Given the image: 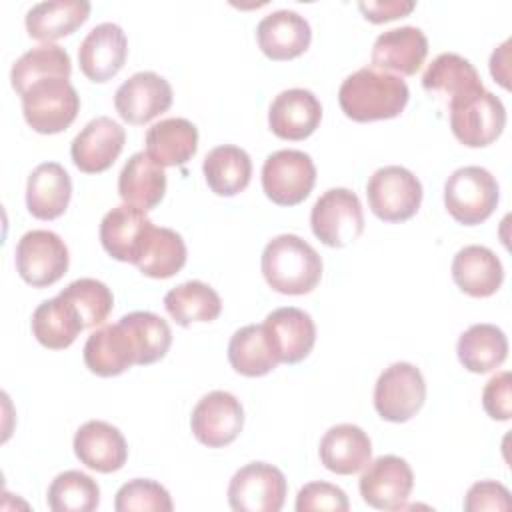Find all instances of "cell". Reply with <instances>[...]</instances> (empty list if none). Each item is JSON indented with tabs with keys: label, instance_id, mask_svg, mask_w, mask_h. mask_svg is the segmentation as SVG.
Listing matches in <instances>:
<instances>
[{
	"label": "cell",
	"instance_id": "836d02e7",
	"mask_svg": "<svg viewBox=\"0 0 512 512\" xmlns=\"http://www.w3.org/2000/svg\"><path fill=\"white\" fill-rule=\"evenodd\" d=\"M82 330L84 326L76 308L60 294L38 304L32 314V334L50 350L68 348Z\"/></svg>",
	"mask_w": 512,
	"mask_h": 512
},
{
	"label": "cell",
	"instance_id": "484cf974",
	"mask_svg": "<svg viewBox=\"0 0 512 512\" xmlns=\"http://www.w3.org/2000/svg\"><path fill=\"white\" fill-rule=\"evenodd\" d=\"M186 264V244L182 236L172 228H158L148 224L140 248L134 258V266L150 278H170L178 274Z\"/></svg>",
	"mask_w": 512,
	"mask_h": 512
},
{
	"label": "cell",
	"instance_id": "7a4b0ae2",
	"mask_svg": "<svg viewBox=\"0 0 512 512\" xmlns=\"http://www.w3.org/2000/svg\"><path fill=\"white\" fill-rule=\"evenodd\" d=\"M260 266L268 286L290 296L312 292L322 278L320 254L296 234L272 238L264 246Z\"/></svg>",
	"mask_w": 512,
	"mask_h": 512
},
{
	"label": "cell",
	"instance_id": "f1b7e54d",
	"mask_svg": "<svg viewBox=\"0 0 512 512\" xmlns=\"http://www.w3.org/2000/svg\"><path fill=\"white\" fill-rule=\"evenodd\" d=\"M422 86L430 94L444 98L446 104L484 88L480 74L470 64V60L454 52L438 54L430 62V66L422 76Z\"/></svg>",
	"mask_w": 512,
	"mask_h": 512
},
{
	"label": "cell",
	"instance_id": "9c48e42d",
	"mask_svg": "<svg viewBox=\"0 0 512 512\" xmlns=\"http://www.w3.org/2000/svg\"><path fill=\"white\" fill-rule=\"evenodd\" d=\"M424 400V376L410 362L390 364L376 380L374 408L382 420L406 422L424 406Z\"/></svg>",
	"mask_w": 512,
	"mask_h": 512
},
{
	"label": "cell",
	"instance_id": "6da1fadb",
	"mask_svg": "<svg viewBox=\"0 0 512 512\" xmlns=\"http://www.w3.org/2000/svg\"><path fill=\"white\" fill-rule=\"evenodd\" d=\"M410 90L400 76L376 68H360L346 76L338 90L342 112L354 122L388 120L402 114Z\"/></svg>",
	"mask_w": 512,
	"mask_h": 512
},
{
	"label": "cell",
	"instance_id": "8992f818",
	"mask_svg": "<svg viewBox=\"0 0 512 512\" xmlns=\"http://www.w3.org/2000/svg\"><path fill=\"white\" fill-rule=\"evenodd\" d=\"M368 206L384 222L410 220L422 204V184L404 166L378 168L366 186Z\"/></svg>",
	"mask_w": 512,
	"mask_h": 512
},
{
	"label": "cell",
	"instance_id": "277c9868",
	"mask_svg": "<svg viewBox=\"0 0 512 512\" xmlns=\"http://www.w3.org/2000/svg\"><path fill=\"white\" fill-rule=\"evenodd\" d=\"M80 96L68 78H44L22 94V112L38 134H58L78 116Z\"/></svg>",
	"mask_w": 512,
	"mask_h": 512
},
{
	"label": "cell",
	"instance_id": "8d00e7d4",
	"mask_svg": "<svg viewBox=\"0 0 512 512\" xmlns=\"http://www.w3.org/2000/svg\"><path fill=\"white\" fill-rule=\"evenodd\" d=\"M70 54L58 44H42L24 52L10 70L12 88L22 96L44 78H70Z\"/></svg>",
	"mask_w": 512,
	"mask_h": 512
},
{
	"label": "cell",
	"instance_id": "1f68e13d",
	"mask_svg": "<svg viewBox=\"0 0 512 512\" xmlns=\"http://www.w3.org/2000/svg\"><path fill=\"white\" fill-rule=\"evenodd\" d=\"M202 172L208 188L218 196H234L250 184L252 160L246 150L234 144L212 148L204 162Z\"/></svg>",
	"mask_w": 512,
	"mask_h": 512
},
{
	"label": "cell",
	"instance_id": "5bb4252c",
	"mask_svg": "<svg viewBox=\"0 0 512 512\" xmlns=\"http://www.w3.org/2000/svg\"><path fill=\"white\" fill-rule=\"evenodd\" d=\"M114 106L124 122L148 124L172 106V86L156 72H136L116 90Z\"/></svg>",
	"mask_w": 512,
	"mask_h": 512
},
{
	"label": "cell",
	"instance_id": "d6986e66",
	"mask_svg": "<svg viewBox=\"0 0 512 512\" xmlns=\"http://www.w3.org/2000/svg\"><path fill=\"white\" fill-rule=\"evenodd\" d=\"M322 120V104L306 88L282 90L270 104L268 126L282 140L308 138Z\"/></svg>",
	"mask_w": 512,
	"mask_h": 512
},
{
	"label": "cell",
	"instance_id": "8fae6325",
	"mask_svg": "<svg viewBox=\"0 0 512 512\" xmlns=\"http://www.w3.org/2000/svg\"><path fill=\"white\" fill-rule=\"evenodd\" d=\"M68 262V248L52 230H30L16 244V270L34 288L58 282L66 274Z\"/></svg>",
	"mask_w": 512,
	"mask_h": 512
},
{
	"label": "cell",
	"instance_id": "f35d334b",
	"mask_svg": "<svg viewBox=\"0 0 512 512\" xmlns=\"http://www.w3.org/2000/svg\"><path fill=\"white\" fill-rule=\"evenodd\" d=\"M60 296L76 308L84 328H94L102 324L114 306V296L110 288L94 278H78L70 282L60 292Z\"/></svg>",
	"mask_w": 512,
	"mask_h": 512
},
{
	"label": "cell",
	"instance_id": "9a60e30c",
	"mask_svg": "<svg viewBox=\"0 0 512 512\" xmlns=\"http://www.w3.org/2000/svg\"><path fill=\"white\" fill-rule=\"evenodd\" d=\"M84 364L102 378L118 376L140 364V348L130 328L118 320L94 330L84 344Z\"/></svg>",
	"mask_w": 512,
	"mask_h": 512
},
{
	"label": "cell",
	"instance_id": "e575fe53",
	"mask_svg": "<svg viewBox=\"0 0 512 512\" xmlns=\"http://www.w3.org/2000/svg\"><path fill=\"white\" fill-rule=\"evenodd\" d=\"M230 366L242 376H264L280 362L268 342L264 324H248L236 330L228 344Z\"/></svg>",
	"mask_w": 512,
	"mask_h": 512
},
{
	"label": "cell",
	"instance_id": "bcb514c9",
	"mask_svg": "<svg viewBox=\"0 0 512 512\" xmlns=\"http://www.w3.org/2000/svg\"><path fill=\"white\" fill-rule=\"evenodd\" d=\"M508 48H510V40H506L502 46H498L492 56H490V72L494 76V80L500 82V86L510 88V72H508Z\"/></svg>",
	"mask_w": 512,
	"mask_h": 512
},
{
	"label": "cell",
	"instance_id": "d4e9b609",
	"mask_svg": "<svg viewBox=\"0 0 512 512\" xmlns=\"http://www.w3.org/2000/svg\"><path fill=\"white\" fill-rule=\"evenodd\" d=\"M318 454L326 470L348 476L370 462L372 442L360 426L336 424L322 436Z\"/></svg>",
	"mask_w": 512,
	"mask_h": 512
},
{
	"label": "cell",
	"instance_id": "60d3db41",
	"mask_svg": "<svg viewBox=\"0 0 512 512\" xmlns=\"http://www.w3.org/2000/svg\"><path fill=\"white\" fill-rule=\"evenodd\" d=\"M172 508L174 506L168 490L162 484L148 478H134L122 484L114 498L116 512H170Z\"/></svg>",
	"mask_w": 512,
	"mask_h": 512
},
{
	"label": "cell",
	"instance_id": "7c38bea8",
	"mask_svg": "<svg viewBox=\"0 0 512 512\" xmlns=\"http://www.w3.org/2000/svg\"><path fill=\"white\" fill-rule=\"evenodd\" d=\"M244 426V410L240 400L226 392L214 390L198 400L190 416L194 438L208 448L232 444Z\"/></svg>",
	"mask_w": 512,
	"mask_h": 512
},
{
	"label": "cell",
	"instance_id": "cb8c5ba5",
	"mask_svg": "<svg viewBox=\"0 0 512 512\" xmlns=\"http://www.w3.org/2000/svg\"><path fill=\"white\" fill-rule=\"evenodd\" d=\"M72 180L58 162L38 164L26 184V208L38 220L62 216L70 204Z\"/></svg>",
	"mask_w": 512,
	"mask_h": 512
},
{
	"label": "cell",
	"instance_id": "74e56055",
	"mask_svg": "<svg viewBox=\"0 0 512 512\" xmlns=\"http://www.w3.org/2000/svg\"><path fill=\"white\" fill-rule=\"evenodd\" d=\"M46 502L54 512H92L100 504V486L80 470H66L48 486Z\"/></svg>",
	"mask_w": 512,
	"mask_h": 512
},
{
	"label": "cell",
	"instance_id": "4fadbf2b",
	"mask_svg": "<svg viewBox=\"0 0 512 512\" xmlns=\"http://www.w3.org/2000/svg\"><path fill=\"white\" fill-rule=\"evenodd\" d=\"M358 488L368 506L378 510H396L408 500L414 488V474L404 458L386 454L366 464Z\"/></svg>",
	"mask_w": 512,
	"mask_h": 512
},
{
	"label": "cell",
	"instance_id": "4316f807",
	"mask_svg": "<svg viewBox=\"0 0 512 512\" xmlns=\"http://www.w3.org/2000/svg\"><path fill=\"white\" fill-rule=\"evenodd\" d=\"M118 194L124 204L144 212L156 208L166 194V174L146 152H136L128 158L118 176Z\"/></svg>",
	"mask_w": 512,
	"mask_h": 512
},
{
	"label": "cell",
	"instance_id": "83f0119b",
	"mask_svg": "<svg viewBox=\"0 0 512 512\" xmlns=\"http://www.w3.org/2000/svg\"><path fill=\"white\" fill-rule=\"evenodd\" d=\"M146 154L164 166H182L198 150V128L186 118H164L152 124L144 138Z\"/></svg>",
	"mask_w": 512,
	"mask_h": 512
},
{
	"label": "cell",
	"instance_id": "b9f144b4",
	"mask_svg": "<svg viewBox=\"0 0 512 512\" xmlns=\"http://www.w3.org/2000/svg\"><path fill=\"white\" fill-rule=\"evenodd\" d=\"M296 512H312V510H330V512H346L350 508L348 496L342 488L330 482H310L298 490L296 496Z\"/></svg>",
	"mask_w": 512,
	"mask_h": 512
},
{
	"label": "cell",
	"instance_id": "e0dca14e",
	"mask_svg": "<svg viewBox=\"0 0 512 512\" xmlns=\"http://www.w3.org/2000/svg\"><path fill=\"white\" fill-rule=\"evenodd\" d=\"M128 56V40L124 30L114 22L94 26L78 48L82 74L92 82H108L114 78Z\"/></svg>",
	"mask_w": 512,
	"mask_h": 512
},
{
	"label": "cell",
	"instance_id": "30bf717a",
	"mask_svg": "<svg viewBox=\"0 0 512 512\" xmlns=\"http://www.w3.org/2000/svg\"><path fill=\"white\" fill-rule=\"evenodd\" d=\"M288 484L284 474L266 462H250L236 470L228 484V504L236 512H278Z\"/></svg>",
	"mask_w": 512,
	"mask_h": 512
},
{
	"label": "cell",
	"instance_id": "4dcf8cb0",
	"mask_svg": "<svg viewBox=\"0 0 512 512\" xmlns=\"http://www.w3.org/2000/svg\"><path fill=\"white\" fill-rule=\"evenodd\" d=\"M148 224L144 210L130 204L116 206L100 222V242L114 260L134 264Z\"/></svg>",
	"mask_w": 512,
	"mask_h": 512
},
{
	"label": "cell",
	"instance_id": "d590c367",
	"mask_svg": "<svg viewBox=\"0 0 512 512\" xmlns=\"http://www.w3.org/2000/svg\"><path fill=\"white\" fill-rule=\"evenodd\" d=\"M164 306L180 326H190L192 322H212L222 312L218 292L200 280L178 284L166 292Z\"/></svg>",
	"mask_w": 512,
	"mask_h": 512
},
{
	"label": "cell",
	"instance_id": "7402d4cb",
	"mask_svg": "<svg viewBox=\"0 0 512 512\" xmlns=\"http://www.w3.org/2000/svg\"><path fill=\"white\" fill-rule=\"evenodd\" d=\"M428 54V38L416 26H400L382 32L372 46V66L380 72L392 70L414 76Z\"/></svg>",
	"mask_w": 512,
	"mask_h": 512
},
{
	"label": "cell",
	"instance_id": "ee69618b",
	"mask_svg": "<svg viewBox=\"0 0 512 512\" xmlns=\"http://www.w3.org/2000/svg\"><path fill=\"white\" fill-rule=\"evenodd\" d=\"M512 378L510 372H498L482 390V406L492 420H508L512 416Z\"/></svg>",
	"mask_w": 512,
	"mask_h": 512
},
{
	"label": "cell",
	"instance_id": "52a82bcc",
	"mask_svg": "<svg viewBox=\"0 0 512 512\" xmlns=\"http://www.w3.org/2000/svg\"><path fill=\"white\" fill-rule=\"evenodd\" d=\"M310 226L314 236L330 248H342L358 240L364 230L360 198L348 188L326 190L312 206Z\"/></svg>",
	"mask_w": 512,
	"mask_h": 512
},
{
	"label": "cell",
	"instance_id": "3957f363",
	"mask_svg": "<svg viewBox=\"0 0 512 512\" xmlns=\"http://www.w3.org/2000/svg\"><path fill=\"white\" fill-rule=\"evenodd\" d=\"M498 198V182L482 166H462L454 170L444 184V206L448 214L464 226H476L490 218Z\"/></svg>",
	"mask_w": 512,
	"mask_h": 512
},
{
	"label": "cell",
	"instance_id": "ac0fdd59",
	"mask_svg": "<svg viewBox=\"0 0 512 512\" xmlns=\"http://www.w3.org/2000/svg\"><path fill=\"white\" fill-rule=\"evenodd\" d=\"M264 330L278 362L284 364L302 362L316 342L314 320L308 312L294 306L272 310L264 320Z\"/></svg>",
	"mask_w": 512,
	"mask_h": 512
},
{
	"label": "cell",
	"instance_id": "ba28073f",
	"mask_svg": "<svg viewBox=\"0 0 512 512\" xmlns=\"http://www.w3.org/2000/svg\"><path fill=\"white\" fill-rule=\"evenodd\" d=\"M316 182V166L302 150H278L264 160L262 190L278 206L304 202Z\"/></svg>",
	"mask_w": 512,
	"mask_h": 512
},
{
	"label": "cell",
	"instance_id": "44dd1931",
	"mask_svg": "<svg viewBox=\"0 0 512 512\" xmlns=\"http://www.w3.org/2000/svg\"><path fill=\"white\" fill-rule=\"evenodd\" d=\"M256 40L270 60H292L308 50L312 30L298 12L274 10L258 22Z\"/></svg>",
	"mask_w": 512,
	"mask_h": 512
},
{
	"label": "cell",
	"instance_id": "ffe728a7",
	"mask_svg": "<svg viewBox=\"0 0 512 512\" xmlns=\"http://www.w3.org/2000/svg\"><path fill=\"white\" fill-rule=\"evenodd\" d=\"M74 452L86 468L102 474L120 470L128 458L122 432L104 420H88L76 430Z\"/></svg>",
	"mask_w": 512,
	"mask_h": 512
},
{
	"label": "cell",
	"instance_id": "d6a6232c",
	"mask_svg": "<svg viewBox=\"0 0 512 512\" xmlns=\"http://www.w3.org/2000/svg\"><path fill=\"white\" fill-rule=\"evenodd\" d=\"M460 364L474 374H486L502 366L508 356V338L494 324H474L460 334L456 344Z\"/></svg>",
	"mask_w": 512,
	"mask_h": 512
},
{
	"label": "cell",
	"instance_id": "ab89813d",
	"mask_svg": "<svg viewBox=\"0 0 512 512\" xmlns=\"http://www.w3.org/2000/svg\"><path fill=\"white\" fill-rule=\"evenodd\" d=\"M134 334L140 348V366L154 364L166 356L172 344V330L164 318L154 312L138 310L120 318Z\"/></svg>",
	"mask_w": 512,
	"mask_h": 512
},
{
	"label": "cell",
	"instance_id": "f6af8a7d",
	"mask_svg": "<svg viewBox=\"0 0 512 512\" xmlns=\"http://www.w3.org/2000/svg\"><path fill=\"white\" fill-rule=\"evenodd\" d=\"M414 2H406V0H386V2H360L358 8L364 14L366 20L374 22V24H382L388 20H396L402 18L406 14H410L414 10Z\"/></svg>",
	"mask_w": 512,
	"mask_h": 512
},
{
	"label": "cell",
	"instance_id": "5b68a950",
	"mask_svg": "<svg viewBox=\"0 0 512 512\" xmlns=\"http://www.w3.org/2000/svg\"><path fill=\"white\" fill-rule=\"evenodd\" d=\"M448 112L452 134L468 148L492 144L506 126V108L502 100L486 88L452 100Z\"/></svg>",
	"mask_w": 512,
	"mask_h": 512
},
{
	"label": "cell",
	"instance_id": "f546056e",
	"mask_svg": "<svg viewBox=\"0 0 512 512\" xmlns=\"http://www.w3.org/2000/svg\"><path fill=\"white\" fill-rule=\"evenodd\" d=\"M90 14V2L86 0H52L34 4L24 18L30 38L40 42H52L72 34L86 22Z\"/></svg>",
	"mask_w": 512,
	"mask_h": 512
},
{
	"label": "cell",
	"instance_id": "603a6c76",
	"mask_svg": "<svg viewBox=\"0 0 512 512\" xmlns=\"http://www.w3.org/2000/svg\"><path fill=\"white\" fill-rule=\"evenodd\" d=\"M452 280L468 296L486 298L502 286L504 268L490 248L470 244L456 252L452 260Z\"/></svg>",
	"mask_w": 512,
	"mask_h": 512
},
{
	"label": "cell",
	"instance_id": "7bdbcfd3",
	"mask_svg": "<svg viewBox=\"0 0 512 512\" xmlns=\"http://www.w3.org/2000/svg\"><path fill=\"white\" fill-rule=\"evenodd\" d=\"M512 500L510 492L504 484L496 480H482L468 488L464 498L466 512H482V510H510Z\"/></svg>",
	"mask_w": 512,
	"mask_h": 512
},
{
	"label": "cell",
	"instance_id": "2e32d148",
	"mask_svg": "<svg viewBox=\"0 0 512 512\" xmlns=\"http://www.w3.org/2000/svg\"><path fill=\"white\" fill-rule=\"evenodd\" d=\"M124 142V128L108 116H98L76 134L70 146V156L80 172L98 174L116 162Z\"/></svg>",
	"mask_w": 512,
	"mask_h": 512
}]
</instances>
